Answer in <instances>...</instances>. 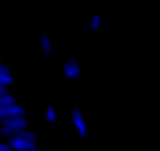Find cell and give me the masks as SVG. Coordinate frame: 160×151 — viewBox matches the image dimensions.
<instances>
[{
	"label": "cell",
	"mask_w": 160,
	"mask_h": 151,
	"mask_svg": "<svg viewBox=\"0 0 160 151\" xmlns=\"http://www.w3.org/2000/svg\"><path fill=\"white\" fill-rule=\"evenodd\" d=\"M3 95H8V88L5 85H0V96H3Z\"/></svg>",
	"instance_id": "obj_13"
},
{
	"label": "cell",
	"mask_w": 160,
	"mask_h": 151,
	"mask_svg": "<svg viewBox=\"0 0 160 151\" xmlns=\"http://www.w3.org/2000/svg\"><path fill=\"white\" fill-rule=\"evenodd\" d=\"M0 135H2V132H0Z\"/></svg>",
	"instance_id": "obj_17"
},
{
	"label": "cell",
	"mask_w": 160,
	"mask_h": 151,
	"mask_svg": "<svg viewBox=\"0 0 160 151\" xmlns=\"http://www.w3.org/2000/svg\"><path fill=\"white\" fill-rule=\"evenodd\" d=\"M8 143L11 145V148L14 151H33L36 149V142H30V140H25L19 135H13L8 138Z\"/></svg>",
	"instance_id": "obj_2"
},
{
	"label": "cell",
	"mask_w": 160,
	"mask_h": 151,
	"mask_svg": "<svg viewBox=\"0 0 160 151\" xmlns=\"http://www.w3.org/2000/svg\"><path fill=\"white\" fill-rule=\"evenodd\" d=\"M13 84V77H11V74H3V76H0V85H11Z\"/></svg>",
	"instance_id": "obj_10"
},
{
	"label": "cell",
	"mask_w": 160,
	"mask_h": 151,
	"mask_svg": "<svg viewBox=\"0 0 160 151\" xmlns=\"http://www.w3.org/2000/svg\"><path fill=\"white\" fill-rule=\"evenodd\" d=\"M158 149H160V138H158Z\"/></svg>",
	"instance_id": "obj_15"
},
{
	"label": "cell",
	"mask_w": 160,
	"mask_h": 151,
	"mask_svg": "<svg viewBox=\"0 0 160 151\" xmlns=\"http://www.w3.org/2000/svg\"><path fill=\"white\" fill-rule=\"evenodd\" d=\"M16 104V98L13 95H3V96H0V107H8V106H13Z\"/></svg>",
	"instance_id": "obj_8"
},
{
	"label": "cell",
	"mask_w": 160,
	"mask_h": 151,
	"mask_svg": "<svg viewBox=\"0 0 160 151\" xmlns=\"http://www.w3.org/2000/svg\"><path fill=\"white\" fill-rule=\"evenodd\" d=\"M0 65H2V60H0Z\"/></svg>",
	"instance_id": "obj_16"
},
{
	"label": "cell",
	"mask_w": 160,
	"mask_h": 151,
	"mask_svg": "<svg viewBox=\"0 0 160 151\" xmlns=\"http://www.w3.org/2000/svg\"><path fill=\"white\" fill-rule=\"evenodd\" d=\"M33 151H47V149H39V148H36V149H33Z\"/></svg>",
	"instance_id": "obj_14"
},
{
	"label": "cell",
	"mask_w": 160,
	"mask_h": 151,
	"mask_svg": "<svg viewBox=\"0 0 160 151\" xmlns=\"http://www.w3.org/2000/svg\"><path fill=\"white\" fill-rule=\"evenodd\" d=\"M157 151H160V149H157Z\"/></svg>",
	"instance_id": "obj_18"
},
{
	"label": "cell",
	"mask_w": 160,
	"mask_h": 151,
	"mask_svg": "<svg viewBox=\"0 0 160 151\" xmlns=\"http://www.w3.org/2000/svg\"><path fill=\"white\" fill-rule=\"evenodd\" d=\"M46 121L47 123H55L57 121V110H55V107L53 106H49L47 109H46Z\"/></svg>",
	"instance_id": "obj_9"
},
{
	"label": "cell",
	"mask_w": 160,
	"mask_h": 151,
	"mask_svg": "<svg viewBox=\"0 0 160 151\" xmlns=\"http://www.w3.org/2000/svg\"><path fill=\"white\" fill-rule=\"evenodd\" d=\"M38 41H39V47L42 50V57H49L50 52H52V41H50V38L46 33H39Z\"/></svg>",
	"instance_id": "obj_6"
},
{
	"label": "cell",
	"mask_w": 160,
	"mask_h": 151,
	"mask_svg": "<svg viewBox=\"0 0 160 151\" xmlns=\"http://www.w3.org/2000/svg\"><path fill=\"white\" fill-rule=\"evenodd\" d=\"M0 151H14L11 148L10 143H5V142H0Z\"/></svg>",
	"instance_id": "obj_11"
},
{
	"label": "cell",
	"mask_w": 160,
	"mask_h": 151,
	"mask_svg": "<svg viewBox=\"0 0 160 151\" xmlns=\"http://www.w3.org/2000/svg\"><path fill=\"white\" fill-rule=\"evenodd\" d=\"M24 115H25V109L18 106V104H13V106H8V107H0V124H2L7 118L24 117Z\"/></svg>",
	"instance_id": "obj_5"
},
{
	"label": "cell",
	"mask_w": 160,
	"mask_h": 151,
	"mask_svg": "<svg viewBox=\"0 0 160 151\" xmlns=\"http://www.w3.org/2000/svg\"><path fill=\"white\" fill-rule=\"evenodd\" d=\"M101 25H102V18H101L99 13H94V14L91 16V19H90L88 27H90L91 32H98V30L101 29Z\"/></svg>",
	"instance_id": "obj_7"
},
{
	"label": "cell",
	"mask_w": 160,
	"mask_h": 151,
	"mask_svg": "<svg viewBox=\"0 0 160 151\" xmlns=\"http://www.w3.org/2000/svg\"><path fill=\"white\" fill-rule=\"evenodd\" d=\"M71 118H72V123H74V126H75L78 135L82 137V138H87V135H88V128H87V123H85V120H83V115H82V112H80V109H72Z\"/></svg>",
	"instance_id": "obj_3"
},
{
	"label": "cell",
	"mask_w": 160,
	"mask_h": 151,
	"mask_svg": "<svg viewBox=\"0 0 160 151\" xmlns=\"http://www.w3.org/2000/svg\"><path fill=\"white\" fill-rule=\"evenodd\" d=\"M3 74H11V72H10V69L5 65H0V76H3Z\"/></svg>",
	"instance_id": "obj_12"
},
{
	"label": "cell",
	"mask_w": 160,
	"mask_h": 151,
	"mask_svg": "<svg viewBox=\"0 0 160 151\" xmlns=\"http://www.w3.org/2000/svg\"><path fill=\"white\" fill-rule=\"evenodd\" d=\"M27 126H28V121L25 120V117H13V118H7L2 123L0 132H2L3 137L10 138V137L16 135L19 131H24Z\"/></svg>",
	"instance_id": "obj_1"
},
{
	"label": "cell",
	"mask_w": 160,
	"mask_h": 151,
	"mask_svg": "<svg viewBox=\"0 0 160 151\" xmlns=\"http://www.w3.org/2000/svg\"><path fill=\"white\" fill-rule=\"evenodd\" d=\"M63 72L68 79H78L80 76H82V66H80L78 60L75 58H71L64 63L63 66Z\"/></svg>",
	"instance_id": "obj_4"
}]
</instances>
